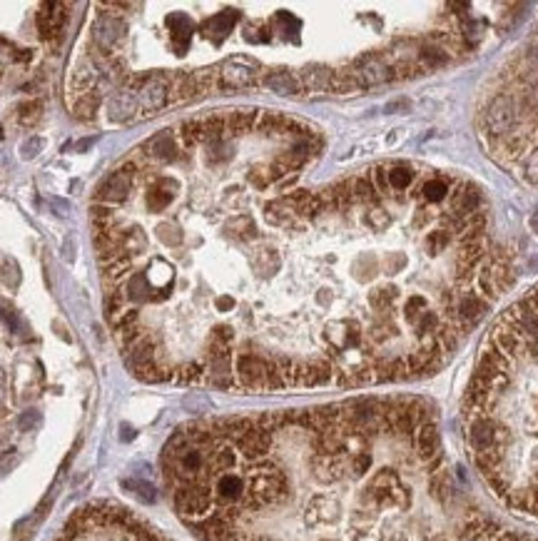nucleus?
<instances>
[{"instance_id": "nucleus-1", "label": "nucleus", "mask_w": 538, "mask_h": 541, "mask_svg": "<svg viewBox=\"0 0 538 541\" xmlns=\"http://www.w3.org/2000/svg\"><path fill=\"white\" fill-rule=\"evenodd\" d=\"M292 424L349 494L344 501L331 481L304 469L314 491L297 524L309 541H536L463 496L434 409L422 399H381V414L341 419L334 404Z\"/></svg>"}, {"instance_id": "nucleus-2", "label": "nucleus", "mask_w": 538, "mask_h": 541, "mask_svg": "<svg viewBox=\"0 0 538 541\" xmlns=\"http://www.w3.org/2000/svg\"><path fill=\"white\" fill-rule=\"evenodd\" d=\"M170 85H172V77L163 75V72H153V75L132 80L130 90L138 95L140 115H153L163 110L170 102Z\"/></svg>"}, {"instance_id": "nucleus-3", "label": "nucleus", "mask_w": 538, "mask_h": 541, "mask_svg": "<svg viewBox=\"0 0 538 541\" xmlns=\"http://www.w3.org/2000/svg\"><path fill=\"white\" fill-rule=\"evenodd\" d=\"M259 82V62L252 58L234 55L219 65V90H244Z\"/></svg>"}, {"instance_id": "nucleus-4", "label": "nucleus", "mask_w": 538, "mask_h": 541, "mask_svg": "<svg viewBox=\"0 0 538 541\" xmlns=\"http://www.w3.org/2000/svg\"><path fill=\"white\" fill-rule=\"evenodd\" d=\"M516 120H518V113H516V105H513L511 97H508V95H496V97H493V102L488 105V110H486L488 135L503 140L513 130Z\"/></svg>"}, {"instance_id": "nucleus-5", "label": "nucleus", "mask_w": 538, "mask_h": 541, "mask_svg": "<svg viewBox=\"0 0 538 541\" xmlns=\"http://www.w3.org/2000/svg\"><path fill=\"white\" fill-rule=\"evenodd\" d=\"M132 177H135V168L132 165H125V168L115 170L105 182L97 187L95 200L100 204H120L127 200L132 190Z\"/></svg>"}, {"instance_id": "nucleus-6", "label": "nucleus", "mask_w": 538, "mask_h": 541, "mask_svg": "<svg viewBox=\"0 0 538 541\" xmlns=\"http://www.w3.org/2000/svg\"><path fill=\"white\" fill-rule=\"evenodd\" d=\"M451 214L466 220L471 217L473 212L481 209V202H483V192L476 182H468V180H461L456 182V187L451 190Z\"/></svg>"}, {"instance_id": "nucleus-7", "label": "nucleus", "mask_w": 538, "mask_h": 541, "mask_svg": "<svg viewBox=\"0 0 538 541\" xmlns=\"http://www.w3.org/2000/svg\"><path fill=\"white\" fill-rule=\"evenodd\" d=\"M125 33H127L125 21L117 16H110V13H102V16H97V21L92 23V38H95V43L100 45V50L105 53H110L115 45H120Z\"/></svg>"}, {"instance_id": "nucleus-8", "label": "nucleus", "mask_w": 538, "mask_h": 541, "mask_svg": "<svg viewBox=\"0 0 538 541\" xmlns=\"http://www.w3.org/2000/svg\"><path fill=\"white\" fill-rule=\"evenodd\" d=\"M354 77L361 82V87H374L381 85V82L391 80V65H386L379 55H364L354 62L351 67Z\"/></svg>"}, {"instance_id": "nucleus-9", "label": "nucleus", "mask_w": 538, "mask_h": 541, "mask_svg": "<svg viewBox=\"0 0 538 541\" xmlns=\"http://www.w3.org/2000/svg\"><path fill=\"white\" fill-rule=\"evenodd\" d=\"M67 6L62 3H43L40 13H38V28H40V35L45 40H53L55 35H60L62 28H65L67 21Z\"/></svg>"}, {"instance_id": "nucleus-10", "label": "nucleus", "mask_w": 538, "mask_h": 541, "mask_svg": "<svg viewBox=\"0 0 538 541\" xmlns=\"http://www.w3.org/2000/svg\"><path fill=\"white\" fill-rule=\"evenodd\" d=\"M486 310L488 302L481 300L476 292H456V297H454V315L466 324H471V327L481 319Z\"/></svg>"}, {"instance_id": "nucleus-11", "label": "nucleus", "mask_w": 538, "mask_h": 541, "mask_svg": "<svg viewBox=\"0 0 538 541\" xmlns=\"http://www.w3.org/2000/svg\"><path fill=\"white\" fill-rule=\"evenodd\" d=\"M168 28H170V35H172V45L180 55H185L190 48V40H192V33H194V23L187 13H170L168 16Z\"/></svg>"}, {"instance_id": "nucleus-12", "label": "nucleus", "mask_w": 538, "mask_h": 541, "mask_svg": "<svg viewBox=\"0 0 538 541\" xmlns=\"http://www.w3.org/2000/svg\"><path fill=\"white\" fill-rule=\"evenodd\" d=\"M145 153H148V158L158 160V163H172V160L180 158V145L170 130H163V133L155 135L153 140H148Z\"/></svg>"}, {"instance_id": "nucleus-13", "label": "nucleus", "mask_w": 538, "mask_h": 541, "mask_svg": "<svg viewBox=\"0 0 538 541\" xmlns=\"http://www.w3.org/2000/svg\"><path fill=\"white\" fill-rule=\"evenodd\" d=\"M239 23V13L237 11H222L214 18L202 23V35L209 38L212 43H222L229 33L234 31V26Z\"/></svg>"}, {"instance_id": "nucleus-14", "label": "nucleus", "mask_w": 538, "mask_h": 541, "mask_svg": "<svg viewBox=\"0 0 538 541\" xmlns=\"http://www.w3.org/2000/svg\"><path fill=\"white\" fill-rule=\"evenodd\" d=\"M107 113H110V120H115V123H125V120L135 118V115L140 113L138 95H135L130 87H125V90L117 92L115 97H110V102H107Z\"/></svg>"}, {"instance_id": "nucleus-15", "label": "nucleus", "mask_w": 538, "mask_h": 541, "mask_svg": "<svg viewBox=\"0 0 538 541\" xmlns=\"http://www.w3.org/2000/svg\"><path fill=\"white\" fill-rule=\"evenodd\" d=\"M264 85H267L272 92H277V95H285V97H292V95H300V92H304L300 75H295V72H290V70H272V72H267V75H264Z\"/></svg>"}, {"instance_id": "nucleus-16", "label": "nucleus", "mask_w": 538, "mask_h": 541, "mask_svg": "<svg viewBox=\"0 0 538 541\" xmlns=\"http://www.w3.org/2000/svg\"><path fill=\"white\" fill-rule=\"evenodd\" d=\"M177 190H180L177 180H172V177L158 180V182H155L153 187H150V192H148V207L153 209V212H160V209H165L175 200Z\"/></svg>"}, {"instance_id": "nucleus-17", "label": "nucleus", "mask_w": 538, "mask_h": 541, "mask_svg": "<svg viewBox=\"0 0 538 541\" xmlns=\"http://www.w3.org/2000/svg\"><path fill=\"white\" fill-rule=\"evenodd\" d=\"M331 77H334V70L324 65H307L302 70L300 80H302V87L307 92H324L331 87Z\"/></svg>"}, {"instance_id": "nucleus-18", "label": "nucleus", "mask_w": 538, "mask_h": 541, "mask_svg": "<svg viewBox=\"0 0 538 541\" xmlns=\"http://www.w3.org/2000/svg\"><path fill=\"white\" fill-rule=\"evenodd\" d=\"M145 277H148L150 287H153L155 292H160V300H165V297H168V292H170V287H172L175 272H172V267H170L165 260H155L153 265L148 267Z\"/></svg>"}, {"instance_id": "nucleus-19", "label": "nucleus", "mask_w": 538, "mask_h": 541, "mask_svg": "<svg viewBox=\"0 0 538 541\" xmlns=\"http://www.w3.org/2000/svg\"><path fill=\"white\" fill-rule=\"evenodd\" d=\"M259 115H262V110H252V107L232 110L229 115H224V120H227V133L229 135H242V133H247V130L257 128Z\"/></svg>"}, {"instance_id": "nucleus-20", "label": "nucleus", "mask_w": 538, "mask_h": 541, "mask_svg": "<svg viewBox=\"0 0 538 541\" xmlns=\"http://www.w3.org/2000/svg\"><path fill=\"white\" fill-rule=\"evenodd\" d=\"M386 170H389V187H391V192H396L394 197L399 200V192H404V190H409L414 185V180H417V170L407 163H394Z\"/></svg>"}, {"instance_id": "nucleus-21", "label": "nucleus", "mask_w": 538, "mask_h": 541, "mask_svg": "<svg viewBox=\"0 0 538 541\" xmlns=\"http://www.w3.org/2000/svg\"><path fill=\"white\" fill-rule=\"evenodd\" d=\"M264 217H267L269 225H292L297 220V212L287 200H275V202H267L264 207Z\"/></svg>"}, {"instance_id": "nucleus-22", "label": "nucleus", "mask_w": 538, "mask_h": 541, "mask_svg": "<svg viewBox=\"0 0 538 541\" xmlns=\"http://www.w3.org/2000/svg\"><path fill=\"white\" fill-rule=\"evenodd\" d=\"M117 242H120V250L125 252L127 257L130 255H143L145 247H148V237H145V232L140 230V227H130V230L120 232Z\"/></svg>"}, {"instance_id": "nucleus-23", "label": "nucleus", "mask_w": 538, "mask_h": 541, "mask_svg": "<svg viewBox=\"0 0 538 541\" xmlns=\"http://www.w3.org/2000/svg\"><path fill=\"white\" fill-rule=\"evenodd\" d=\"M127 300L135 302V305H143V302L155 300V290L150 287L148 277L132 275L130 280H127Z\"/></svg>"}, {"instance_id": "nucleus-24", "label": "nucleus", "mask_w": 538, "mask_h": 541, "mask_svg": "<svg viewBox=\"0 0 538 541\" xmlns=\"http://www.w3.org/2000/svg\"><path fill=\"white\" fill-rule=\"evenodd\" d=\"M417 60H419V65L424 67V72L439 70V67L449 62V53L444 50L441 45H424V48H419Z\"/></svg>"}, {"instance_id": "nucleus-25", "label": "nucleus", "mask_w": 538, "mask_h": 541, "mask_svg": "<svg viewBox=\"0 0 538 541\" xmlns=\"http://www.w3.org/2000/svg\"><path fill=\"white\" fill-rule=\"evenodd\" d=\"M419 195H422V200H419V202L437 204V202H441V200L449 195V182H446V180H441V177H429L424 185H419Z\"/></svg>"}, {"instance_id": "nucleus-26", "label": "nucleus", "mask_w": 538, "mask_h": 541, "mask_svg": "<svg viewBox=\"0 0 538 541\" xmlns=\"http://www.w3.org/2000/svg\"><path fill=\"white\" fill-rule=\"evenodd\" d=\"M351 192H354V202H361V204H371L376 207L379 204V192H376L374 182L369 177H356L351 180Z\"/></svg>"}, {"instance_id": "nucleus-27", "label": "nucleus", "mask_w": 538, "mask_h": 541, "mask_svg": "<svg viewBox=\"0 0 538 541\" xmlns=\"http://www.w3.org/2000/svg\"><path fill=\"white\" fill-rule=\"evenodd\" d=\"M359 90H364V87H361V82L356 80L354 72H351V70L334 72L329 92H336V95H351V92H359Z\"/></svg>"}, {"instance_id": "nucleus-28", "label": "nucleus", "mask_w": 538, "mask_h": 541, "mask_svg": "<svg viewBox=\"0 0 538 541\" xmlns=\"http://www.w3.org/2000/svg\"><path fill=\"white\" fill-rule=\"evenodd\" d=\"M97 105H100V95L97 92H82V95H77L75 105H72V115H77L80 120H90L92 113L97 110Z\"/></svg>"}, {"instance_id": "nucleus-29", "label": "nucleus", "mask_w": 538, "mask_h": 541, "mask_svg": "<svg viewBox=\"0 0 538 541\" xmlns=\"http://www.w3.org/2000/svg\"><path fill=\"white\" fill-rule=\"evenodd\" d=\"M454 235L446 230H434L429 232L427 237H424V250L429 252V255H439V252H444L449 245H451Z\"/></svg>"}, {"instance_id": "nucleus-30", "label": "nucleus", "mask_w": 538, "mask_h": 541, "mask_svg": "<svg viewBox=\"0 0 538 541\" xmlns=\"http://www.w3.org/2000/svg\"><path fill=\"white\" fill-rule=\"evenodd\" d=\"M419 72H424V67L419 65V60L407 58V60H399L391 65V80H412V77H417Z\"/></svg>"}, {"instance_id": "nucleus-31", "label": "nucleus", "mask_w": 538, "mask_h": 541, "mask_svg": "<svg viewBox=\"0 0 538 541\" xmlns=\"http://www.w3.org/2000/svg\"><path fill=\"white\" fill-rule=\"evenodd\" d=\"M227 230H229V235L242 237V240H252V237H257V227H254L252 217H247V214L229 220L227 222Z\"/></svg>"}, {"instance_id": "nucleus-32", "label": "nucleus", "mask_w": 538, "mask_h": 541, "mask_svg": "<svg viewBox=\"0 0 538 541\" xmlns=\"http://www.w3.org/2000/svg\"><path fill=\"white\" fill-rule=\"evenodd\" d=\"M180 140H182L185 148H194V145L202 143V120H187L180 128Z\"/></svg>"}, {"instance_id": "nucleus-33", "label": "nucleus", "mask_w": 538, "mask_h": 541, "mask_svg": "<svg viewBox=\"0 0 538 541\" xmlns=\"http://www.w3.org/2000/svg\"><path fill=\"white\" fill-rule=\"evenodd\" d=\"M125 489H130L132 494L138 496L140 501H145V504H153L155 499H158V491H155V486L153 484H148V481H143V479H130V481H125Z\"/></svg>"}, {"instance_id": "nucleus-34", "label": "nucleus", "mask_w": 538, "mask_h": 541, "mask_svg": "<svg viewBox=\"0 0 538 541\" xmlns=\"http://www.w3.org/2000/svg\"><path fill=\"white\" fill-rule=\"evenodd\" d=\"M364 222L374 232H381V230H386V227L391 225V214L386 212L384 207H379V204H376V207H369V212L364 214Z\"/></svg>"}, {"instance_id": "nucleus-35", "label": "nucleus", "mask_w": 538, "mask_h": 541, "mask_svg": "<svg viewBox=\"0 0 538 541\" xmlns=\"http://www.w3.org/2000/svg\"><path fill=\"white\" fill-rule=\"evenodd\" d=\"M229 140L232 138H224V140H219V143L207 145V163L209 165L224 163V160L232 158V143H229Z\"/></svg>"}, {"instance_id": "nucleus-36", "label": "nucleus", "mask_w": 538, "mask_h": 541, "mask_svg": "<svg viewBox=\"0 0 538 541\" xmlns=\"http://www.w3.org/2000/svg\"><path fill=\"white\" fill-rule=\"evenodd\" d=\"M95 75H97V72L92 70V67H85V65H82V67H77V70H75V75H72L70 85L75 87V90L80 92V95H82V92H90L92 82H95Z\"/></svg>"}, {"instance_id": "nucleus-37", "label": "nucleus", "mask_w": 538, "mask_h": 541, "mask_svg": "<svg viewBox=\"0 0 538 541\" xmlns=\"http://www.w3.org/2000/svg\"><path fill=\"white\" fill-rule=\"evenodd\" d=\"M127 272H130V257H120V260L107 262V267H105V282L122 280Z\"/></svg>"}, {"instance_id": "nucleus-38", "label": "nucleus", "mask_w": 538, "mask_h": 541, "mask_svg": "<svg viewBox=\"0 0 538 541\" xmlns=\"http://www.w3.org/2000/svg\"><path fill=\"white\" fill-rule=\"evenodd\" d=\"M158 237L168 247H177L180 242H182V232H180V227L172 225V222H165V225H160L158 227Z\"/></svg>"}, {"instance_id": "nucleus-39", "label": "nucleus", "mask_w": 538, "mask_h": 541, "mask_svg": "<svg viewBox=\"0 0 538 541\" xmlns=\"http://www.w3.org/2000/svg\"><path fill=\"white\" fill-rule=\"evenodd\" d=\"M254 267H257L259 272H275L277 267H280V257H277L275 250H262L257 255V260H254Z\"/></svg>"}, {"instance_id": "nucleus-40", "label": "nucleus", "mask_w": 538, "mask_h": 541, "mask_svg": "<svg viewBox=\"0 0 538 541\" xmlns=\"http://www.w3.org/2000/svg\"><path fill=\"white\" fill-rule=\"evenodd\" d=\"M122 305H125V295H122V292H117V290L107 292V297H105V312H107V317H110V322L125 312V310H122Z\"/></svg>"}, {"instance_id": "nucleus-41", "label": "nucleus", "mask_w": 538, "mask_h": 541, "mask_svg": "<svg viewBox=\"0 0 538 541\" xmlns=\"http://www.w3.org/2000/svg\"><path fill=\"white\" fill-rule=\"evenodd\" d=\"M275 26H282V33H285L287 38H295L297 31H300V21H297L295 16H290V13H277Z\"/></svg>"}, {"instance_id": "nucleus-42", "label": "nucleus", "mask_w": 538, "mask_h": 541, "mask_svg": "<svg viewBox=\"0 0 538 541\" xmlns=\"http://www.w3.org/2000/svg\"><path fill=\"white\" fill-rule=\"evenodd\" d=\"M371 180H374V187H376V192H379V197L381 195H391V187H389V170L386 168H374L371 170Z\"/></svg>"}, {"instance_id": "nucleus-43", "label": "nucleus", "mask_w": 538, "mask_h": 541, "mask_svg": "<svg viewBox=\"0 0 538 541\" xmlns=\"http://www.w3.org/2000/svg\"><path fill=\"white\" fill-rule=\"evenodd\" d=\"M523 177H526L528 182H538V150L523 160Z\"/></svg>"}, {"instance_id": "nucleus-44", "label": "nucleus", "mask_w": 538, "mask_h": 541, "mask_svg": "<svg viewBox=\"0 0 538 541\" xmlns=\"http://www.w3.org/2000/svg\"><path fill=\"white\" fill-rule=\"evenodd\" d=\"M38 422H40V414H38L35 409H28V412H23L21 417H18V429H21V432H31V429H35Z\"/></svg>"}, {"instance_id": "nucleus-45", "label": "nucleus", "mask_w": 538, "mask_h": 541, "mask_svg": "<svg viewBox=\"0 0 538 541\" xmlns=\"http://www.w3.org/2000/svg\"><path fill=\"white\" fill-rule=\"evenodd\" d=\"M43 145H45V140H43V138H31V140H26V145L21 148L23 160H33V158H35V155L43 150Z\"/></svg>"}, {"instance_id": "nucleus-46", "label": "nucleus", "mask_w": 538, "mask_h": 541, "mask_svg": "<svg viewBox=\"0 0 538 541\" xmlns=\"http://www.w3.org/2000/svg\"><path fill=\"white\" fill-rule=\"evenodd\" d=\"M249 182L259 190L267 187V185L272 182V177H269V168H254L252 173H249Z\"/></svg>"}, {"instance_id": "nucleus-47", "label": "nucleus", "mask_w": 538, "mask_h": 541, "mask_svg": "<svg viewBox=\"0 0 538 541\" xmlns=\"http://www.w3.org/2000/svg\"><path fill=\"white\" fill-rule=\"evenodd\" d=\"M40 118V102H28V105L21 107V123H33V120Z\"/></svg>"}, {"instance_id": "nucleus-48", "label": "nucleus", "mask_w": 538, "mask_h": 541, "mask_svg": "<svg viewBox=\"0 0 538 541\" xmlns=\"http://www.w3.org/2000/svg\"><path fill=\"white\" fill-rule=\"evenodd\" d=\"M384 265H386V270H389V272H399L401 265H404V260H401V255H389V257H386Z\"/></svg>"}, {"instance_id": "nucleus-49", "label": "nucleus", "mask_w": 538, "mask_h": 541, "mask_svg": "<svg viewBox=\"0 0 538 541\" xmlns=\"http://www.w3.org/2000/svg\"><path fill=\"white\" fill-rule=\"evenodd\" d=\"M72 245H75V242H72V237H67L65 247H62V260H65L67 265H72V262H75V255H72Z\"/></svg>"}, {"instance_id": "nucleus-50", "label": "nucleus", "mask_w": 538, "mask_h": 541, "mask_svg": "<svg viewBox=\"0 0 538 541\" xmlns=\"http://www.w3.org/2000/svg\"><path fill=\"white\" fill-rule=\"evenodd\" d=\"M217 310H219V312L234 310V300H232V297H219V300H217Z\"/></svg>"}, {"instance_id": "nucleus-51", "label": "nucleus", "mask_w": 538, "mask_h": 541, "mask_svg": "<svg viewBox=\"0 0 538 541\" xmlns=\"http://www.w3.org/2000/svg\"><path fill=\"white\" fill-rule=\"evenodd\" d=\"M92 143H95V138H87V140H82V143H77V145H75V150H77V153H82V150H87Z\"/></svg>"}, {"instance_id": "nucleus-52", "label": "nucleus", "mask_w": 538, "mask_h": 541, "mask_svg": "<svg viewBox=\"0 0 538 541\" xmlns=\"http://www.w3.org/2000/svg\"><path fill=\"white\" fill-rule=\"evenodd\" d=\"M528 227H531V232H536V235H538V212L531 214V220H528Z\"/></svg>"}, {"instance_id": "nucleus-53", "label": "nucleus", "mask_w": 538, "mask_h": 541, "mask_svg": "<svg viewBox=\"0 0 538 541\" xmlns=\"http://www.w3.org/2000/svg\"><path fill=\"white\" fill-rule=\"evenodd\" d=\"M0 140H3V128H0Z\"/></svg>"}]
</instances>
